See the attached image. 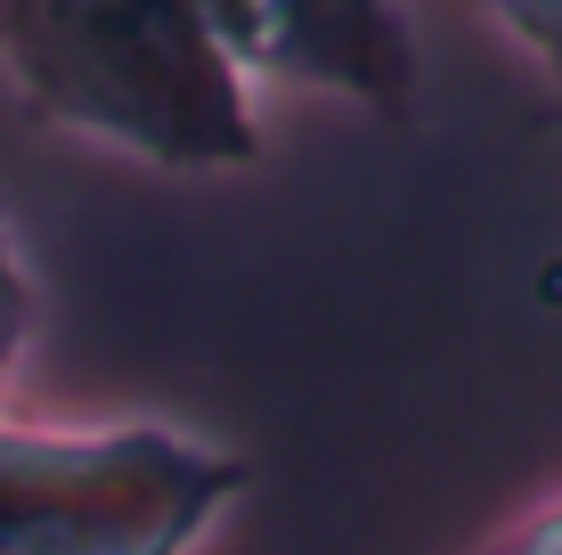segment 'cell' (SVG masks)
<instances>
[{
	"label": "cell",
	"mask_w": 562,
	"mask_h": 555,
	"mask_svg": "<svg viewBox=\"0 0 562 555\" xmlns=\"http://www.w3.org/2000/svg\"><path fill=\"white\" fill-rule=\"evenodd\" d=\"M0 74L33 123L164 171L261 164L254 82L212 25V0H0Z\"/></svg>",
	"instance_id": "obj_1"
},
{
	"label": "cell",
	"mask_w": 562,
	"mask_h": 555,
	"mask_svg": "<svg viewBox=\"0 0 562 555\" xmlns=\"http://www.w3.org/2000/svg\"><path fill=\"white\" fill-rule=\"evenodd\" d=\"M228 57L278 82H318L375 114H408L416 99V49L408 16L375 9V0H212Z\"/></svg>",
	"instance_id": "obj_3"
},
{
	"label": "cell",
	"mask_w": 562,
	"mask_h": 555,
	"mask_svg": "<svg viewBox=\"0 0 562 555\" xmlns=\"http://www.w3.org/2000/svg\"><path fill=\"white\" fill-rule=\"evenodd\" d=\"M497 555H562V507H547L538 523H521V531H514V540L497 547Z\"/></svg>",
	"instance_id": "obj_6"
},
{
	"label": "cell",
	"mask_w": 562,
	"mask_h": 555,
	"mask_svg": "<svg viewBox=\"0 0 562 555\" xmlns=\"http://www.w3.org/2000/svg\"><path fill=\"white\" fill-rule=\"evenodd\" d=\"M25 328H33V286H25L16 245H9V221H0V385H9L16 352H25Z\"/></svg>",
	"instance_id": "obj_4"
},
{
	"label": "cell",
	"mask_w": 562,
	"mask_h": 555,
	"mask_svg": "<svg viewBox=\"0 0 562 555\" xmlns=\"http://www.w3.org/2000/svg\"><path fill=\"white\" fill-rule=\"evenodd\" d=\"M497 25H514L521 42H530V49L562 74V0H554V9H538V0H521V9H497Z\"/></svg>",
	"instance_id": "obj_5"
},
{
	"label": "cell",
	"mask_w": 562,
	"mask_h": 555,
	"mask_svg": "<svg viewBox=\"0 0 562 555\" xmlns=\"http://www.w3.org/2000/svg\"><path fill=\"white\" fill-rule=\"evenodd\" d=\"M245 490V457L171 425H0V555H188Z\"/></svg>",
	"instance_id": "obj_2"
}]
</instances>
